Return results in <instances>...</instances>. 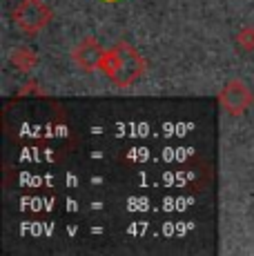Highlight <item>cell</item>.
I'll list each match as a JSON object with an SVG mask.
<instances>
[{
	"mask_svg": "<svg viewBox=\"0 0 254 256\" xmlns=\"http://www.w3.org/2000/svg\"><path fill=\"white\" fill-rule=\"evenodd\" d=\"M100 72L116 87H132L145 76L148 60L130 42H116L114 47H110L105 52Z\"/></svg>",
	"mask_w": 254,
	"mask_h": 256,
	"instance_id": "cell-1",
	"label": "cell"
},
{
	"mask_svg": "<svg viewBox=\"0 0 254 256\" xmlns=\"http://www.w3.org/2000/svg\"><path fill=\"white\" fill-rule=\"evenodd\" d=\"M54 14L42 0H20L12 12V20L27 36H36L40 34L47 24L52 22Z\"/></svg>",
	"mask_w": 254,
	"mask_h": 256,
	"instance_id": "cell-2",
	"label": "cell"
},
{
	"mask_svg": "<svg viewBox=\"0 0 254 256\" xmlns=\"http://www.w3.org/2000/svg\"><path fill=\"white\" fill-rule=\"evenodd\" d=\"M218 102L230 116H243L254 102L252 90L241 80V78H232L223 85V90L218 92Z\"/></svg>",
	"mask_w": 254,
	"mask_h": 256,
	"instance_id": "cell-3",
	"label": "cell"
},
{
	"mask_svg": "<svg viewBox=\"0 0 254 256\" xmlns=\"http://www.w3.org/2000/svg\"><path fill=\"white\" fill-rule=\"evenodd\" d=\"M105 52L107 49H102V45L94 36H87L72 49V60L82 72H98L102 65V58H105Z\"/></svg>",
	"mask_w": 254,
	"mask_h": 256,
	"instance_id": "cell-4",
	"label": "cell"
},
{
	"mask_svg": "<svg viewBox=\"0 0 254 256\" xmlns=\"http://www.w3.org/2000/svg\"><path fill=\"white\" fill-rule=\"evenodd\" d=\"M12 62H14V67H16L18 72L29 74V72L34 70V67L38 65V56L34 54V49L20 45V47H16V49L12 52Z\"/></svg>",
	"mask_w": 254,
	"mask_h": 256,
	"instance_id": "cell-5",
	"label": "cell"
},
{
	"mask_svg": "<svg viewBox=\"0 0 254 256\" xmlns=\"http://www.w3.org/2000/svg\"><path fill=\"white\" fill-rule=\"evenodd\" d=\"M234 42H236V47L241 49V52L252 54L254 52V27L252 24H246V27L238 29L236 36H234Z\"/></svg>",
	"mask_w": 254,
	"mask_h": 256,
	"instance_id": "cell-6",
	"label": "cell"
}]
</instances>
